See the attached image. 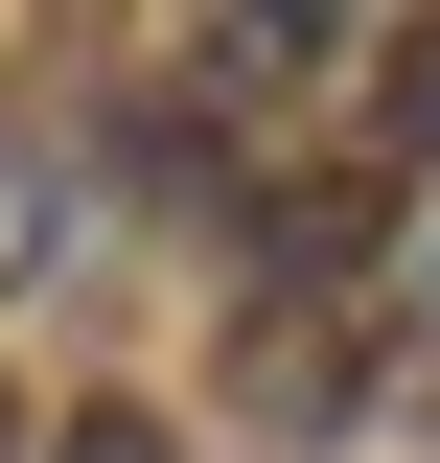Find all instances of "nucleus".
Segmentation results:
<instances>
[{
	"instance_id": "nucleus-1",
	"label": "nucleus",
	"mask_w": 440,
	"mask_h": 463,
	"mask_svg": "<svg viewBox=\"0 0 440 463\" xmlns=\"http://www.w3.org/2000/svg\"><path fill=\"white\" fill-rule=\"evenodd\" d=\"M371 371H394V325L371 301H232V417H255V440H325V417H371Z\"/></svg>"
},
{
	"instance_id": "nucleus-2",
	"label": "nucleus",
	"mask_w": 440,
	"mask_h": 463,
	"mask_svg": "<svg viewBox=\"0 0 440 463\" xmlns=\"http://www.w3.org/2000/svg\"><path fill=\"white\" fill-rule=\"evenodd\" d=\"M371 139L440 163V24H371Z\"/></svg>"
},
{
	"instance_id": "nucleus-3",
	"label": "nucleus",
	"mask_w": 440,
	"mask_h": 463,
	"mask_svg": "<svg viewBox=\"0 0 440 463\" xmlns=\"http://www.w3.org/2000/svg\"><path fill=\"white\" fill-rule=\"evenodd\" d=\"M47 463H163V417H116V394H93V417H70Z\"/></svg>"
},
{
	"instance_id": "nucleus-4",
	"label": "nucleus",
	"mask_w": 440,
	"mask_h": 463,
	"mask_svg": "<svg viewBox=\"0 0 440 463\" xmlns=\"http://www.w3.org/2000/svg\"><path fill=\"white\" fill-rule=\"evenodd\" d=\"M0 463H47V417H24V371H0Z\"/></svg>"
}]
</instances>
